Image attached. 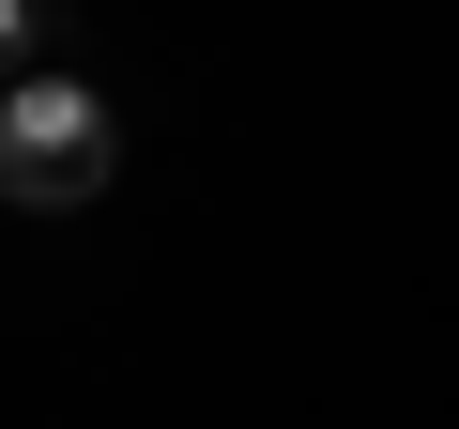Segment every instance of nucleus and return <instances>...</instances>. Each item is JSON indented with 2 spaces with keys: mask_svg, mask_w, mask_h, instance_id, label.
<instances>
[{
  "mask_svg": "<svg viewBox=\"0 0 459 429\" xmlns=\"http://www.w3.org/2000/svg\"><path fill=\"white\" fill-rule=\"evenodd\" d=\"M108 153H123V123L77 77H0V199L77 214V199H108Z\"/></svg>",
  "mask_w": 459,
  "mask_h": 429,
  "instance_id": "f257e3e1",
  "label": "nucleus"
},
{
  "mask_svg": "<svg viewBox=\"0 0 459 429\" xmlns=\"http://www.w3.org/2000/svg\"><path fill=\"white\" fill-rule=\"evenodd\" d=\"M16 47H31V0H0V77H16Z\"/></svg>",
  "mask_w": 459,
  "mask_h": 429,
  "instance_id": "f03ea898",
  "label": "nucleus"
}]
</instances>
